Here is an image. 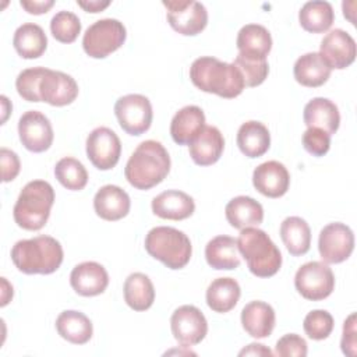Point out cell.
<instances>
[{
  "mask_svg": "<svg viewBox=\"0 0 357 357\" xmlns=\"http://www.w3.org/2000/svg\"><path fill=\"white\" fill-rule=\"evenodd\" d=\"M226 219L234 229L257 227L264 220L262 205L251 197L238 195L231 198L225 208Z\"/></svg>",
  "mask_w": 357,
  "mask_h": 357,
  "instance_id": "24",
  "label": "cell"
},
{
  "mask_svg": "<svg viewBox=\"0 0 357 357\" xmlns=\"http://www.w3.org/2000/svg\"><path fill=\"white\" fill-rule=\"evenodd\" d=\"M170 26L184 36L198 35L208 24L205 6L194 0H163Z\"/></svg>",
  "mask_w": 357,
  "mask_h": 357,
  "instance_id": "10",
  "label": "cell"
},
{
  "mask_svg": "<svg viewBox=\"0 0 357 357\" xmlns=\"http://www.w3.org/2000/svg\"><path fill=\"white\" fill-rule=\"evenodd\" d=\"M318 53L331 68L343 70L356 60V42L350 33L336 28L324 36Z\"/></svg>",
  "mask_w": 357,
  "mask_h": 357,
  "instance_id": "15",
  "label": "cell"
},
{
  "mask_svg": "<svg viewBox=\"0 0 357 357\" xmlns=\"http://www.w3.org/2000/svg\"><path fill=\"white\" fill-rule=\"evenodd\" d=\"M170 172V156L155 139L141 142L127 160L124 176L138 190H149L162 183Z\"/></svg>",
  "mask_w": 357,
  "mask_h": 357,
  "instance_id": "1",
  "label": "cell"
},
{
  "mask_svg": "<svg viewBox=\"0 0 357 357\" xmlns=\"http://www.w3.org/2000/svg\"><path fill=\"white\" fill-rule=\"evenodd\" d=\"M331 71L332 68L325 63L318 52H310L300 56L293 67L296 81L308 88L324 85L329 79Z\"/></svg>",
  "mask_w": 357,
  "mask_h": 357,
  "instance_id": "26",
  "label": "cell"
},
{
  "mask_svg": "<svg viewBox=\"0 0 357 357\" xmlns=\"http://www.w3.org/2000/svg\"><path fill=\"white\" fill-rule=\"evenodd\" d=\"M308 353L307 342L297 333H287L276 342L275 354L280 357H305Z\"/></svg>",
  "mask_w": 357,
  "mask_h": 357,
  "instance_id": "42",
  "label": "cell"
},
{
  "mask_svg": "<svg viewBox=\"0 0 357 357\" xmlns=\"http://www.w3.org/2000/svg\"><path fill=\"white\" fill-rule=\"evenodd\" d=\"M275 310L265 301H250L241 310V325L255 339L268 337L275 328Z\"/></svg>",
  "mask_w": 357,
  "mask_h": 357,
  "instance_id": "23",
  "label": "cell"
},
{
  "mask_svg": "<svg viewBox=\"0 0 357 357\" xmlns=\"http://www.w3.org/2000/svg\"><path fill=\"white\" fill-rule=\"evenodd\" d=\"M243 75L245 86L261 85L269 73V64L266 59H252L243 54H237L233 63Z\"/></svg>",
  "mask_w": 357,
  "mask_h": 357,
  "instance_id": "38",
  "label": "cell"
},
{
  "mask_svg": "<svg viewBox=\"0 0 357 357\" xmlns=\"http://www.w3.org/2000/svg\"><path fill=\"white\" fill-rule=\"evenodd\" d=\"M121 155V142L109 127H96L86 137V156L99 170L113 169Z\"/></svg>",
  "mask_w": 357,
  "mask_h": 357,
  "instance_id": "12",
  "label": "cell"
},
{
  "mask_svg": "<svg viewBox=\"0 0 357 357\" xmlns=\"http://www.w3.org/2000/svg\"><path fill=\"white\" fill-rule=\"evenodd\" d=\"M131 201L128 194L119 185L106 184L100 187L93 197V209L105 220L114 222L128 215Z\"/></svg>",
  "mask_w": 357,
  "mask_h": 357,
  "instance_id": "19",
  "label": "cell"
},
{
  "mask_svg": "<svg viewBox=\"0 0 357 357\" xmlns=\"http://www.w3.org/2000/svg\"><path fill=\"white\" fill-rule=\"evenodd\" d=\"M146 252L170 269L184 268L191 258L192 247L187 234L170 226H156L145 237Z\"/></svg>",
  "mask_w": 357,
  "mask_h": 357,
  "instance_id": "6",
  "label": "cell"
},
{
  "mask_svg": "<svg viewBox=\"0 0 357 357\" xmlns=\"http://www.w3.org/2000/svg\"><path fill=\"white\" fill-rule=\"evenodd\" d=\"M54 176L63 187L71 191H79L88 183V172L85 166L71 156H66L56 163Z\"/></svg>",
  "mask_w": 357,
  "mask_h": 357,
  "instance_id": "36",
  "label": "cell"
},
{
  "mask_svg": "<svg viewBox=\"0 0 357 357\" xmlns=\"http://www.w3.org/2000/svg\"><path fill=\"white\" fill-rule=\"evenodd\" d=\"M241 296L240 284L233 278H218L206 289V304L215 312H229L236 307Z\"/></svg>",
  "mask_w": 357,
  "mask_h": 357,
  "instance_id": "31",
  "label": "cell"
},
{
  "mask_svg": "<svg viewBox=\"0 0 357 357\" xmlns=\"http://www.w3.org/2000/svg\"><path fill=\"white\" fill-rule=\"evenodd\" d=\"M39 93L40 99L52 106H66L78 96V84L63 71L47 70L40 81Z\"/></svg>",
  "mask_w": 357,
  "mask_h": 357,
  "instance_id": "17",
  "label": "cell"
},
{
  "mask_svg": "<svg viewBox=\"0 0 357 357\" xmlns=\"http://www.w3.org/2000/svg\"><path fill=\"white\" fill-rule=\"evenodd\" d=\"M13 45L22 59H38L47 47V38L42 26L33 22H26L15 29Z\"/></svg>",
  "mask_w": 357,
  "mask_h": 357,
  "instance_id": "32",
  "label": "cell"
},
{
  "mask_svg": "<svg viewBox=\"0 0 357 357\" xmlns=\"http://www.w3.org/2000/svg\"><path fill=\"white\" fill-rule=\"evenodd\" d=\"M70 284L75 293L84 297L102 294L109 284V275L103 265L85 261L74 266L70 273Z\"/></svg>",
  "mask_w": 357,
  "mask_h": 357,
  "instance_id": "18",
  "label": "cell"
},
{
  "mask_svg": "<svg viewBox=\"0 0 357 357\" xmlns=\"http://www.w3.org/2000/svg\"><path fill=\"white\" fill-rule=\"evenodd\" d=\"M127 31L116 18H102L89 25L82 36L84 52L93 59H105L123 46Z\"/></svg>",
  "mask_w": 357,
  "mask_h": 357,
  "instance_id": "7",
  "label": "cell"
},
{
  "mask_svg": "<svg viewBox=\"0 0 357 357\" xmlns=\"http://www.w3.org/2000/svg\"><path fill=\"white\" fill-rule=\"evenodd\" d=\"M237 146L247 158H259L271 146V134L261 121L250 120L237 131Z\"/></svg>",
  "mask_w": 357,
  "mask_h": 357,
  "instance_id": "29",
  "label": "cell"
},
{
  "mask_svg": "<svg viewBox=\"0 0 357 357\" xmlns=\"http://www.w3.org/2000/svg\"><path fill=\"white\" fill-rule=\"evenodd\" d=\"M64 258L63 247L52 236H36L20 240L11 248V261L26 275H49L56 272Z\"/></svg>",
  "mask_w": 357,
  "mask_h": 357,
  "instance_id": "3",
  "label": "cell"
},
{
  "mask_svg": "<svg viewBox=\"0 0 357 357\" xmlns=\"http://www.w3.org/2000/svg\"><path fill=\"white\" fill-rule=\"evenodd\" d=\"M0 162H1V180L3 183L13 181L21 169L20 158L18 155L8 149V148H1L0 149Z\"/></svg>",
  "mask_w": 357,
  "mask_h": 357,
  "instance_id": "43",
  "label": "cell"
},
{
  "mask_svg": "<svg viewBox=\"0 0 357 357\" xmlns=\"http://www.w3.org/2000/svg\"><path fill=\"white\" fill-rule=\"evenodd\" d=\"M50 32L56 40L71 43L81 32V21L74 13L61 10L56 13L50 21Z\"/></svg>",
  "mask_w": 357,
  "mask_h": 357,
  "instance_id": "37",
  "label": "cell"
},
{
  "mask_svg": "<svg viewBox=\"0 0 357 357\" xmlns=\"http://www.w3.org/2000/svg\"><path fill=\"white\" fill-rule=\"evenodd\" d=\"M304 149L314 156H324L331 148V135L321 128L310 127L303 134Z\"/></svg>",
  "mask_w": 357,
  "mask_h": 357,
  "instance_id": "41",
  "label": "cell"
},
{
  "mask_svg": "<svg viewBox=\"0 0 357 357\" xmlns=\"http://www.w3.org/2000/svg\"><path fill=\"white\" fill-rule=\"evenodd\" d=\"M303 119L305 126L321 128L329 135L335 134L340 124L337 106L326 98H314L304 106Z\"/></svg>",
  "mask_w": 357,
  "mask_h": 357,
  "instance_id": "25",
  "label": "cell"
},
{
  "mask_svg": "<svg viewBox=\"0 0 357 357\" xmlns=\"http://www.w3.org/2000/svg\"><path fill=\"white\" fill-rule=\"evenodd\" d=\"M124 301L134 311H145L155 301V289L151 279L142 272H134L127 276L124 286Z\"/></svg>",
  "mask_w": 357,
  "mask_h": 357,
  "instance_id": "33",
  "label": "cell"
},
{
  "mask_svg": "<svg viewBox=\"0 0 357 357\" xmlns=\"http://www.w3.org/2000/svg\"><path fill=\"white\" fill-rule=\"evenodd\" d=\"M354 250L353 230L340 222L326 225L318 238V251L325 264H340Z\"/></svg>",
  "mask_w": 357,
  "mask_h": 357,
  "instance_id": "11",
  "label": "cell"
},
{
  "mask_svg": "<svg viewBox=\"0 0 357 357\" xmlns=\"http://www.w3.org/2000/svg\"><path fill=\"white\" fill-rule=\"evenodd\" d=\"M188 146L194 163L209 166L220 159L225 149V138L218 127L205 126Z\"/></svg>",
  "mask_w": 357,
  "mask_h": 357,
  "instance_id": "20",
  "label": "cell"
},
{
  "mask_svg": "<svg viewBox=\"0 0 357 357\" xmlns=\"http://www.w3.org/2000/svg\"><path fill=\"white\" fill-rule=\"evenodd\" d=\"M238 53L252 59H266L272 49L271 32L259 24H247L238 33L236 40Z\"/></svg>",
  "mask_w": 357,
  "mask_h": 357,
  "instance_id": "28",
  "label": "cell"
},
{
  "mask_svg": "<svg viewBox=\"0 0 357 357\" xmlns=\"http://www.w3.org/2000/svg\"><path fill=\"white\" fill-rule=\"evenodd\" d=\"M294 286L304 298L321 301L332 294L335 289V275L325 262L310 261L297 269Z\"/></svg>",
  "mask_w": 357,
  "mask_h": 357,
  "instance_id": "8",
  "label": "cell"
},
{
  "mask_svg": "<svg viewBox=\"0 0 357 357\" xmlns=\"http://www.w3.org/2000/svg\"><path fill=\"white\" fill-rule=\"evenodd\" d=\"M56 329L63 339L74 344H85L93 333L91 319L84 312L75 310L60 312L56 319Z\"/></svg>",
  "mask_w": 357,
  "mask_h": 357,
  "instance_id": "30",
  "label": "cell"
},
{
  "mask_svg": "<svg viewBox=\"0 0 357 357\" xmlns=\"http://www.w3.org/2000/svg\"><path fill=\"white\" fill-rule=\"evenodd\" d=\"M190 78L198 89L226 99L238 96L245 86L241 73L233 63L212 56L195 59L190 67Z\"/></svg>",
  "mask_w": 357,
  "mask_h": 357,
  "instance_id": "2",
  "label": "cell"
},
{
  "mask_svg": "<svg viewBox=\"0 0 357 357\" xmlns=\"http://www.w3.org/2000/svg\"><path fill=\"white\" fill-rule=\"evenodd\" d=\"M340 346H342V351L346 356H356V314H350L344 322H343V335H342V340H340Z\"/></svg>",
  "mask_w": 357,
  "mask_h": 357,
  "instance_id": "44",
  "label": "cell"
},
{
  "mask_svg": "<svg viewBox=\"0 0 357 357\" xmlns=\"http://www.w3.org/2000/svg\"><path fill=\"white\" fill-rule=\"evenodd\" d=\"M195 211L194 199L180 190H167L152 199V212L169 220H183Z\"/></svg>",
  "mask_w": 357,
  "mask_h": 357,
  "instance_id": "22",
  "label": "cell"
},
{
  "mask_svg": "<svg viewBox=\"0 0 357 357\" xmlns=\"http://www.w3.org/2000/svg\"><path fill=\"white\" fill-rule=\"evenodd\" d=\"M18 135L22 145L35 153L47 151L54 138L50 120L39 110H28L20 117Z\"/></svg>",
  "mask_w": 357,
  "mask_h": 357,
  "instance_id": "14",
  "label": "cell"
},
{
  "mask_svg": "<svg viewBox=\"0 0 357 357\" xmlns=\"http://www.w3.org/2000/svg\"><path fill=\"white\" fill-rule=\"evenodd\" d=\"M77 4L88 13H99L105 10L110 1L109 0H77Z\"/></svg>",
  "mask_w": 357,
  "mask_h": 357,
  "instance_id": "46",
  "label": "cell"
},
{
  "mask_svg": "<svg viewBox=\"0 0 357 357\" xmlns=\"http://www.w3.org/2000/svg\"><path fill=\"white\" fill-rule=\"evenodd\" d=\"M0 99H1V110H3V116H1V124H3V123H6L7 116H8V113L11 112L13 106H11V103L8 102L7 96L1 95V96H0Z\"/></svg>",
  "mask_w": 357,
  "mask_h": 357,
  "instance_id": "48",
  "label": "cell"
},
{
  "mask_svg": "<svg viewBox=\"0 0 357 357\" xmlns=\"http://www.w3.org/2000/svg\"><path fill=\"white\" fill-rule=\"evenodd\" d=\"M20 4L22 8H25L26 13L39 15V14L47 13L53 7L54 1L53 0H21Z\"/></svg>",
  "mask_w": 357,
  "mask_h": 357,
  "instance_id": "45",
  "label": "cell"
},
{
  "mask_svg": "<svg viewBox=\"0 0 357 357\" xmlns=\"http://www.w3.org/2000/svg\"><path fill=\"white\" fill-rule=\"evenodd\" d=\"M333 317L325 310L310 311L303 322L305 335L312 340H324L333 331Z\"/></svg>",
  "mask_w": 357,
  "mask_h": 357,
  "instance_id": "40",
  "label": "cell"
},
{
  "mask_svg": "<svg viewBox=\"0 0 357 357\" xmlns=\"http://www.w3.org/2000/svg\"><path fill=\"white\" fill-rule=\"evenodd\" d=\"M47 70L49 68L45 67H32L22 70L15 79V88L18 95L28 102H40L42 99L39 93V85Z\"/></svg>",
  "mask_w": 357,
  "mask_h": 357,
  "instance_id": "39",
  "label": "cell"
},
{
  "mask_svg": "<svg viewBox=\"0 0 357 357\" xmlns=\"http://www.w3.org/2000/svg\"><path fill=\"white\" fill-rule=\"evenodd\" d=\"M205 258L211 268L231 271L240 266L237 240L230 236H216L205 247Z\"/></svg>",
  "mask_w": 357,
  "mask_h": 357,
  "instance_id": "27",
  "label": "cell"
},
{
  "mask_svg": "<svg viewBox=\"0 0 357 357\" xmlns=\"http://www.w3.org/2000/svg\"><path fill=\"white\" fill-rule=\"evenodd\" d=\"M240 356H272V351L269 347L261 344V343H251L248 344L245 349H243L240 353Z\"/></svg>",
  "mask_w": 357,
  "mask_h": 357,
  "instance_id": "47",
  "label": "cell"
},
{
  "mask_svg": "<svg viewBox=\"0 0 357 357\" xmlns=\"http://www.w3.org/2000/svg\"><path fill=\"white\" fill-rule=\"evenodd\" d=\"M170 328L174 339L183 346L201 343L208 333L205 315L195 305H181L174 310L170 318Z\"/></svg>",
  "mask_w": 357,
  "mask_h": 357,
  "instance_id": "13",
  "label": "cell"
},
{
  "mask_svg": "<svg viewBox=\"0 0 357 357\" xmlns=\"http://www.w3.org/2000/svg\"><path fill=\"white\" fill-rule=\"evenodd\" d=\"M252 184L262 195L279 198L289 190L290 174L283 163L278 160H268L254 169Z\"/></svg>",
  "mask_w": 357,
  "mask_h": 357,
  "instance_id": "16",
  "label": "cell"
},
{
  "mask_svg": "<svg viewBox=\"0 0 357 357\" xmlns=\"http://www.w3.org/2000/svg\"><path fill=\"white\" fill-rule=\"evenodd\" d=\"M237 248L245 259L250 272L258 278H271L282 266L280 250L262 229H241Z\"/></svg>",
  "mask_w": 357,
  "mask_h": 357,
  "instance_id": "4",
  "label": "cell"
},
{
  "mask_svg": "<svg viewBox=\"0 0 357 357\" xmlns=\"http://www.w3.org/2000/svg\"><path fill=\"white\" fill-rule=\"evenodd\" d=\"M205 127V114L201 107L188 105L181 107L172 119L170 135L178 145H190Z\"/></svg>",
  "mask_w": 357,
  "mask_h": 357,
  "instance_id": "21",
  "label": "cell"
},
{
  "mask_svg": "<svg viewBox=\"0 0 357 357\" xmlns=\"http://www.w3.org/2000/svg\"><path fill=\"white\" fill-rule=\"evenodd\" d=\"M54 204V190L45 180H32L24 185L13 209L15 223L25 230H40Z\"/></svg>",
  "mask_w": 357,
  "mask_h": 357,
  "instance_id": "5",
  "label": "cell"
},
{
  "mask_svg": "<svg viewBox=\"0 0 357 357\" xmlns=\"http://www.w3.org/2000/svg\"><path fill=\"white\" fill-rule=\"evenodd\" d=\"M114 114L120 127L130 135H141L152 124V105L149 99L139 93H128L114 103Z\"/></svg>",
  "mask_w": 357,
  "mask_h": 357,
  "instance_id": "9",
  "label": "cell"
},
{
  "mask_svg": "<svg viewBox=\"0 0 357 357\" xmlns=\"http://www.w3.org/2000/svg\"><path fill=\"white\" fill-rule=\"evenodd\" d=\"M280 237L287 251L294 255H304L311 245V229L300 216H289L280 225Z\"/></svg>",
  "mask_w": 357,
  "mask_h": 357,
  "instance_id": "34",
  "label": "cell"
},
{
  "mask_svg": "<svg viewBox=\"0 0 357 357\" xmlns=\"http://www.w3.org/2000/svg\"><path fill=\"white\" fill-rule=\"evenodd\" d=\"M298 21L307 32L321 33L332 26L335 21V11L329 1H307L298 11Z\"/></svg>",
  "mask_w": 357,
  "mask_h": 357,
  "instance_id": "35",
  "label": "cell"
}]
</instances>
